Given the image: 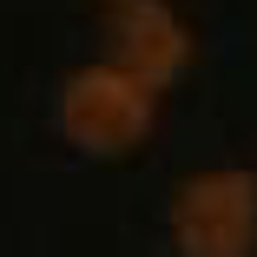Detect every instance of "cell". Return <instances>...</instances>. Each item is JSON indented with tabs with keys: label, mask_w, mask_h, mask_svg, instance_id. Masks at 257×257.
Returning <instances> with one entry per match:
<instances>
[{
	"label": "cell",
	"mask_w": 257,
	"mask_h": 257,
	"mask_svg": "<svg viewBox=\"0 0 257 257\" xmlns=\"http://www.w3.org/2000/svg\"><path fill=\"white\" fill-rule=\"evenodd\" d=\"M172 250L178 257H257V172L211 165L172 191Z\"/></svg>",
	"instance_id": "cell-2"
},
{
	"label": "cell",
	"mask_w": 257,
	"mask_h": 257,
	"mask_svg": "<svg viewBox=\"0 0 257 257\" xmlns=\"http://www.w3.org/2000/svg\"><path fill=\"white\" fill-rule=\"evenodd\" d=\"M106 66L159 99L191 66V27L172 0H112L106 14Z\"/></svg>",
	"instance_id": "cell-3"
},
{
	"label": "cell",
	"mask_w": 257,
	"mask_h": 257,
	"mask_svg": "<svg viewBox=\"0 0 257 257\" xmlns=\"http://www.w3.org/2000/svg\"><path fill=\"white\" fill-rule=\"evenodd\" d=\"M53 119H60V139L73 152H86V159H125V152L145 145L152 119H159V99L99 60V66L66 73Z\"/></svg>",
	"instance_id": "cell-1"
}]
</instances>
